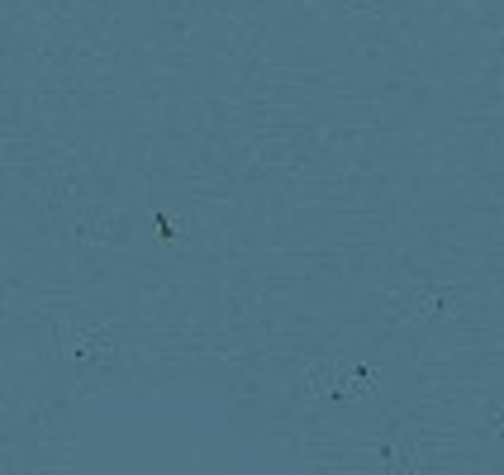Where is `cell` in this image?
I'll return each instance as SVG.
<instances>
[{"label":"cell","instance_id":"6da1fadb","mask_svg":"<svg viewBox=\"0 0 504 475\" xmlns=\"http://www.w3.org/2000/svg\"><path fill=\"white\" fill-rule=\"evenodd\" d=\"M72 352H76V362H81V366H91L95 356H110V352H114V343H110V333L76 328V337H72Z\"/></svg>","mask_w":504,"mask_h":475},{"label":"cell","instance_id":"7a4b0ae2","mask_svg":"<svg viewBox=\"0 0 504 475\" xmlns=\"http://www.w3.org/2000/svg\"><path fill=\"white\" fill-rule=\"evenodd\" d=\"M153 233H158V243H181V238H186V219L153 214Z\"/></svg>","mask_w":504,"mask_h":475},{"label":"cell","instance_id":"3957f363","mask_svg":"<svg viewBox=\"0 0 504 475\" xmlns=\"http://www.w3.org/2000/svg\"><path fill=\"white\" fill-rule=\"evenodd\" d=\"M418 314H424V318H438V314H447L443 295H418Z\"/></svg>","mask_w":504,"mask_h":475},{"label":"cell","instance_id":"277c9868","mask_svg":"<svg viewBox=\"0 0 504 475\" xmlns=\"http://www.w3.org/2000/svg\"><path fill=\"white\" fill-rule=\"evenodd\" d=\"M495 437H504V409H500V418H495Z\"/></svg>","mask_w":504,"mask_h":475}]
</instances>
